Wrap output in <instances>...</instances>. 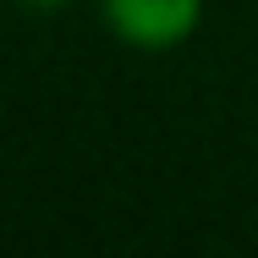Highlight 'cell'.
Returning <instances> with one entry per match:
<instances>
[{
  "label": "cell",
  "instance_id": "7a4b0ae2",
  "mask_svg": "<svg viewBox=\"0 0 258 258\" xmlns=\"http://www.w3.org/2000/svg\"><path fill=\"white\" fill-rule=\"evenodd\" d=\"M17 6H33V11H55V6H72V0H17Z\"/></svg>",
  "mask_w": 258,
  "mask_h": 258
},
{
  "label": "cell",
  "instance_id": "6da1fadb",
  "mask_svg": "<svg viewBox=\"0 0 258 258\" xmlns=\"http://www.w3.org/2000/svg\"><path fill=\"white\" fill-rule=\"evenodd\" d=\"M204 0H104V22L132 50H176L192 39Z\"/></svg>",
  "mask_w": 258,
  "mask_h": 258
}]
</instances>
